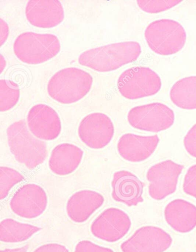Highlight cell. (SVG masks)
<instances>
[{"label":"cell","instance_id":"4","mask_svg":"<svg viewBox=\"0 0 196 252\" xmlns=\"http://www.w3.org/2000/svg\"><path fill=\"white\" fill-rule=\"evenodd\" d=\"M13 50L22 62L29 64H40L59 53L60 43L58 37L53 34L26 32L17 37Z\"/></svg>","mask_w":196,"mask_h":252},{"label":"cell","instance_id":"10","mask_svg":"<svg viewBox=\"0 0 196 252\" xmlns=\"http://www.w3.org/2000/svg\"><path fill=\"white\" fill-rule=\"evenodd\" d=\"M47 204V193L42 187L27 184L16 190L10 201V207L16 215L31 220L42 216Z\"/></svg>","mask_w":196,"mask_h":252},{"label":"cell","instance_id":"13","mask_svg":"<svg viewBox=\"0 0 196 252\" xmlns=\"http://www.w3.org/2000/svg\"><path fill=\"white\" fill-rule=\"evenodd\" d=\"M27 124L31 133L44 141L54 140L59 137L62 130L59 115L46 104H36L30 109Z\"/></svg>","mask_w":196,"mask_h":252},{"label":"cell","instance_id":"6","mask_svg":"<svg viewBox=\"0 0 196 252\" xmlns=\"http://www.w3.org/2000/svg\"><path fill=\"white\" fill-rule=\"evenodd\" d=\"M161 87L160 77L147 67H131L125 70L117 80L119 93L129 100L153 96Z\"/></svg>","mask_w":196,"mask_h":252},{"label":"cell","instance_id":"24","mask_svg":"<svg viewBox=\"0 0 196 252\" xmlns=\"http://www.w3.org/2000/svg\"><path fill=\"white\" fill-rule=\"evenodd\" d=\"M181 0L171 1H150V0H139L138 5L143 11L150 13H157L167 11L180 4Z\"/></svg>","mask_w":196,"mask_h":252},{"label":"cell","instance_id":"28","mask_svg":"<svg viewBox=\"0 0 196 252\" xmlns=\"http://www.w3.org/2000/svg\"><path fill=\"white\" fill-rule=\"evenodd\" d=\"M33 252H69L64 245L57 243H49L40 246Z\"/></svg>","mask_w":196,"mask_h":252},{"label":"cell","instance_id":"9","mask_svg":"<svg viewBox=\"0 0 196 252\" xmlns=\"http://www.w3.org/2000/svg\"><path fill=\"white\" fill-rule=\"evenodd\" d=\"M131 220L128 214L117 208L105 210L91 224L93 236L107 243H114L130 231Z\"/></svg>","mask_w":196,"mask_h":252},{"label":"cell","instance_id":"2","mask_svg":"<svg viewBox=\"0 0 196 252\" xmlns=\"http://www.w3.org/2000/svg\"><path fill=\"white\" fill-rule=\"evenodd\" d=\"M6 134L10 151L17 161L33 169L45 161L48 155L46 143L31 133L25 120L10 125Z\"/></svg>","mask_w":196,"mask_h":252},{"label":"cell","instance_id":"16","mask_svg":"<svg viewBox=\"0 0 196 252\" xmlns=\"http://www.w3.org/2000/svg\"><path fill=\"white\" fill-rule=\"evenodd\" d=\"M111 185L112 197L116 202L124 203L128 207L136 206L143 202L144 184L134 173L127 171L114 173Z\"/></svg>","mask_w":196,"mask_h":252},{"label":"cell","instance_id":"29","mask_svg":"<svg viewBox=\"0 0 196 252\" xmlns=\"http://www.w3.org/2000/svg\"><path fill=\"white\" fill-rule=\"evenodd\" d=\"M9 30L8 24L2 19H0V46L4 45L6 40H7L9 35Z\"/></svg>","mask_w":196,"mask_h":252},{"label":"cell","instance_id":"25","mask_svg":"<svg viewBox=\"0 0 196 252\" xmlns=\"http://www.w3.org/2000/svg\"><path fill=\"white\" fill-rule=\"evenodd\" d=\"M183 189L187 195L196 199V165L188 169L184 178Z\"/></svg>","mask_w":196,"mask_h":252},{"label":"cell","instance_id":"14","mask_svg":"<svg viewBox=\"0 0 196 252\" xmlns=\"http://www.w3.org/2000/svg\"><path fill=\"white\" fill-rule=\"evenodd\" d=\"M26 16L31 25L51 29L63 22L65 13L58 0H30L26 5Z\"/></svg>","mask_w":196,"mask_h":252},{"label":"cell","instance_id":"1","mask_svg":"<svg viewBox=\"0 0 196 252\" xmlns=\"http://www.w3.org/2000/svg\"><path fill=\"white\" fill-rule=\"evenodd\" d=\"M141 53L140 43L128 41L86 50L81 54L79 62L99 72H108L134 62Z\"/></svg>","mask_w":196,"mask_h":252},{"label":"cell","instance_id":"19","mask_svg":"<svg viewBox=\"0 0 196 252\" xmlns=\"http://www.w3.org/2000/svg\"><path fill=\"white\" fill-rule=\"evenodd\" d=\"M83 150L73 144H59L53 150L49 159V168L59 176L71 174L79 166L83 158Z\"/></svg>","mask_w":196,"mask_h":252},{"label":"cell","instance_id":"21","mask_svg":"<svg viewBox=\"0 0 196 252\" xmlns=\"http://www.w3.org/2000/svg\"><path fill=\"white\" fill-rule=\"evenodd\" d=\"M171 100L179 108L192 110L196 109V76L182 78L172 87Z\"/></svg>","mask_w":196,"mask_h":252},{"label":"cell","instance_id":"5","mask_svg":"<svg viewBox=\"0 0 196 252\" xmlns=\"http://www.w3.org/2000/svg\"><path fill=\"white\" fill-rule=\"evenodd\" d=\"M144 36L150 48L162 56L173 55L180 52L187 40L183 26L171 19L151 23L145 30Z\"/></svg>","mask_w":196,"mask_h":252},{"label":"cell","instance_id":"23","mask_svg":"<svg viewBox=\"0 0 196 252\" xmlns=\"http://www.w3.org/2000/svg\"><path fill=\"white\" fill-rule=\"evenodd\" d=\"M25 180L21 173L9 167H0V200L9 195L13 187Z\"/></svg>","mask_w":196,"mask_h":252},{"label":"cell","instance_id":"26","mask_svg":"<svg viewBox=\"0 0 196 252\" xmlns=\"http://www.w3.org/2000/svg\"><path fill=\"white\" fill-rule=\"evenodd\" d=\"M74 252H114L107 247H101L89 240L79 242L76 246Z\"/></svg>","mask_w":196,"mask_h":252},{"label":"cell","instance_id":"27","mask_svg":"<svg viewBox=\"0 0 196 252\" xmlns=\"http://www.w3.org/2000/svg\"><path fill=\"white\" fill-rule=\"evenodd\" d=\"M186 151L196 158V124L189 130L184 139Z\"/></svg>","mask_w":196,"mask_h":252},{"label":"cell","instance_id":"12","mask_svg":"<svg viewBox=\"0 0 196 252\" xmlns=\"http://www.w3.org/2000/svg\"><path fill=\"white\" fill-rule=\"evenodd\" d=\"M173 239L160 227L146 226L138 229L129 239L120 245L122 252H165Z\"/></svg>","mask_w":196,"mask_h":252},{"label":"cell","instance_id":"31","mask_svg":"<svg viewBox=\"0 0 196 252\" xmlns=\"http://www.w3.org/2000/svg\"><path fill=\"white\" fill-rule=\"evenodd\" d=\"M6 66V61L2 54L0 55V73H2Z\"/></svg>","mask_w":196,"mask_h":252},{"label":"cell","instance_id":"15","mask_svg":"<svg viewBox=\"0 0 196 252\" xmlns=\"http://www.w3.org/2000/svg\"><path fill=\"white\" fill-rule=\"evenodd\" d=\"M160 142L157 135L141 136L127 133L121 136L117 143V151L126 161L140 162L153 154Z\"/></svg>","mask_w":196,"mask_h":252},{"label":"cell","instance_id":"11","mask_svg":"<svg viewBox=\"0 0 196 252\" xmlns=\"http://www.w3.org/2000/svg\"><path fill=\"white\" fill-rule=\"evenodd\" d=\"M114 128L108 116L94 112L84 117L79 127V135L84 144L93 149L106 147L113 137Z\"/></svg>","mask_w":196,"mask_h":252},{"label":"cell","instance_id":"7","mask_svg":"<svg viewBox=\"0 0 196 252\" xmlns=\"http://www.w3.org/2000/svg\"><path fill=\"white\" fill-rule=\"evenodd\" d=\"M127 119L135 128L158 132L167 130L173 126L175 115L167 105L153 103L132 108L128 112Z\"/></svg>","mask_w":196,"mask_h":252},{"label":"cell","instance_id":"17","mask_svg":"<svg viewBox=\"0 0 196 252\" xmlns=\"http://www.w3.org/2000/svg\"><path fill=\"white\" fill-rule=\"evenodd\" d=\"M104 201V196L99 192L92 190H80L67 201V216L74 222H85L103 206Z\"/></svg>","mask_w":196,"mask_h":252},{"label":"cell","instance_id":"3","mask_svg":"<svg viewBox=\"0 0 196 252\" xmlns=\"http://www.w3.org/2000/svg\"><path fill=\"white\" fill-rule=\"evenodd\" d=\"M93 77L87 71L67 67L54 74L47 85V92L54 100L63 104L80 101L89 93Z\"/></svg>","mask_w":196,"mask_h":252},{"label":"cell","instance_id":"8","mask_svg":"<svg viewBox=\"0 0 196 252\" xmlns=\"http://www.w3.org/2000/svg\"><path fill=\"white\" fill-rule=\"evenodd\" d=\"M184 168V165L170 159L152 166L147 173V179L150 182L148 192L151 198L161 200L174 193Z\"/></svg>","mask_w":196,"mask_h":252},{"label":"cell","instance_id":"22","mask_svg":"<svg viewBox=\"0 0 196 252\" xmlns=\"http://www.w3.org/2000/svg\"><path fill=\"white\" fill-rule=\"evenodd\" d=\"M20 95L18 84L8 80H0V111L11 110L18 104Z\"/></svg>","mask_w":196,"mask_h":252},{"label":"cell","instance_id":"20","mask_svg":"<svg viewBox=\"0 0 196 252\" xmlns=\"http://www.w3.org/2000/svg\"><path fill=\"white\" fill-rule=\"evenodd\" d=\"M42 229L41 227L11 219H4L0 223V241L11 244L22 243Z\"/></svg>","mask_w":196,"mask_h":252},{"label":"cell","instance_id":"30","mask_svg":"<svg viewBox=\"0 0 196 252\" xmlns=\"http://www.w3.org/2000/svg\"><path fill=\"white\" fill-rule=\"evenodd\" d=\"M29 245H26L25 246L21 248L14 249H5L0 251V252H27L28 251Z\"/></svg>","mask_w":196,"mask_h":252},{"label":"cell","instance_id":"18","mask_svg":"<svg viewBox=\"0 0 196 252\" xmlns=\"http://www.w3.org/2000/svg\"><path fill=\"white\" fill-rule=\"evenodd\" d=\"M164 215L168 225L177 232H191L196 227V206L187 200L171 201L166 206Z\"/></svg>","mask_w":196,"mask_h":252}]
</instances>
